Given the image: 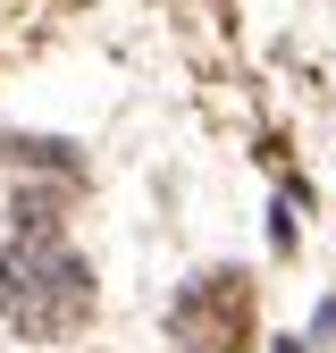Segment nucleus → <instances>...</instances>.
<instances>
[{"instance_id": "f257e3e1", "label": "nucleus", "mask_w": 336, "mask_h": 353, "mask_svg": "<svg viewBox=\"0 0 336 353\" xmlns=\"http://www.w3.org/2000/svg\"><path fill=\"white\" fill-rule=\"evenodd\" d=\"M0 320L17 336H76L93 320V270L59 228H34L0 244Z\"/></svg>"}, {"instance_id": "f03ea898", "label": "nucleus", "mask_w": 336, "mask_h": 353, "mask_svg": "<svg viewBox=\"0 0 336 353\" xmlns=\"http://www.w3.org/2000/svg\"><path fill=\"white\" fill-rule=\"evenodd\" d=\"M168 336L185 353H244L252 345V278L244 270H202L177 312H168Z\"/></svg>"}]
</instances>
